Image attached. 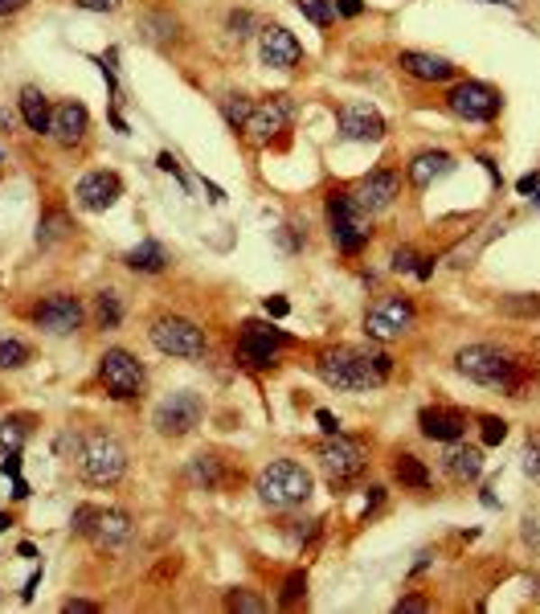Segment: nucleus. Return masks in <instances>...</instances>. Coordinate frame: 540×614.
<instances>
[{"instance_id": "nucleus-1", "label": "nucleus", "mask_w": 540, "mask_h": 614, "mask_svg": "<svg viewBox=\"0 0 540 614\" xmlns=\"http://www.w3.org/2000/svg\"><path fill=\"white\" fill-rule=\"evenodd\" d=\"M319 377L340 393H369L377 385H385V377L393 373V361L385 353H361V348H328L316 361Z\"/></svg>"}, {"instance_id": "nucleus-2", "label": "nucleus", "mask_w": 540, "mask_h": 614, "mask_svg": "<svg viewBox=\"0 0 540 614\" xmlns=\"http://www.w3.org/2000/svg\"><path fill=\"white\" fill-rule=\"evenodd\" d=\"M454 365H459L462 377H471L475 385H488V389H504L516 398V389H520V361H512V356L504 353V348L496 344H467L459 348V356H454Z\"/></svg>"}, {"instance_id": "nucleus-3", "label": "nucleus", "mask_w": 540, "mask_h": 614, "mask_svg": "<svg viewBox=\"0 0 540 614\" xmlns=\"http://www.w3.org/2000/svg\"><path fill=\"white\" fill-rule=\"evenodd\" d=\"M254 491L262 504L270 508H295L311 496V475L307 467L291 463V459H275V463H266L254 480Z\"/></svg>"}, {"instance_id": "nucleus-4", "label": "nucleus", "mask_w": 540, "mask_h": 614, "mask_svg": "<svg viewBox=\"0 0 540 614\" xmlns=\"http://www.w3.org/2000/svg\"><path fill=\"white\" fill-rule=\"evenodd\" d=\"M78 475L95 488H115L127 475V451L111 435H90L78 451Z\"/></svg>"}, {"instance_id": "nucleus-5", "label": "nucleus", "mask_w": 540, "mask_h": 614, "mask_svg": "<svg viewBox=\"0 0 540 614\" xmlns=\"http://www.w3.org/2000/svg\"><path fill=\"white\" fill-rule=\"evenodd\" d=\"M328 225H332V242H336L340 254H361L372 238L369 214L356 205L352 193H332L328 197Z\"/></svg>"}, {"instance_id": "nucleus-6", "label": "nucleus", "mask_w": 540, "mask_h": 614, "mask_svg": "<svg viewBox=\"0 0 540 614\" xmlns=\"http://www.w3.org/2000/svg\"><path fill=\"white\" fill-rule=\"evenodd\" d=\"M148 336L164 356H180V361H197V356L209 353L205 332L193 320H185V316H156Z\"/></svg>"}, {"instance_id": "nucleus-7", "label": "nucleus", "mask_w": 540, "mask_h": 614, "mask_svg": "<svg viewBox=\"0 0 540 614\" xmlns=\"http://www.w3.org/2000/svg\"><path fill=\"white\" fill-rule=\"evenodd\" d=\"M98 381L106 385V393L119 401H132L143 393V385H148V373H143V365L135 361L127 348H106L103 356H98Z\"/></svg>"}, {"instance_id": "nucleus-8", "label": "nucleus", "mask_w": 540, "mask_h": 614, "mask_svg": "<svg viewBox=\"0 0 540 614\" xmlns=\"http://www.w3.org/2000/svg\"><path fill=\"white\" fill-rule=\"evenodd\" d=\"M364 463H369V451H364L361 438L328 435V443L319 446V467H324V475H328L332 488L356 480V475L364 472Z\"/></svg>"}, {"instance_id": "nucleus-9", "label": "nucleus", "mask_w": 540, "mask_h": 614, "mask_svg": "<svg viewBox=\"0 0 540 614\" xmlns=\"http://www.w3.org/2000/svg\"><path fill=\"white\" fill-rule=\"evenodd\" d=\"M446 107H451V115L467 119V124H488V119L499 115V107H504V98H499L496 87H488V82H459V87L446 90Z\"/></svg>"}, {"instance_id": "nucleus-10", "label": "nucleus", "mask_w": 540, "mask_h": 614, "mask_svg": "<svg viewBox=\"0 0 540 614\" xmlns=\"http://www.w3.org/2000/svg\"><path fill=\"white\" fill-rule=\"evenodd\" d=\"M414 320H417V312H414V303H409L406 295H385V299L364 316V332H369L372 340L389 344V340L406 336V332L414 328Z\"/></svg>"}, {"instance_id": "nucleus-11", "label": "nucleus", "mask_w": 540, "mask_h": 614, "mask_svg": "<svg viewBox=\"0 0 540 614\" xmlns=\"http://www.w3.org/2000/svg\"><path fill=\"white\" fill-rule=\"evenodd\" d=\"M287 344H291L287 332L270 328V324H262V320H246L242 324V336H238V356L250 369H270L279 348H287Z\"/></svg>"}, {"instance_id": "nucleus-12", "label": "nucleus", "mask_w": 540, "mask_h": 614, "mask_svg": "<svg viewBox=\"0 0 540 614\" xmlns=\"http://www.w3.org/2000/svg\"><path fill=\"white\" fill-rule=\"evenodd\" d=\"M201 414H205V401L197 393H172L156 406L151 422L164 438H185L193 426H201Z\"/></svg>"}, {"instance_id": "nucleus-13", "label": "nucleus", "mask_w": 540, "mask_h": 614, "mask_svg": "<svg viewBox=\"0 0 540 614\" xmlns=\"http://www.w3.org/2000/svg\"><path fill=\"white\" fill-rule=\"evenodd\" d=\"M33 320H37V328L50 332V336H70V332L82 328L87 312H82V303L74 299V295H50V299L37 303Z\"/></svg>"}, {"instance_id": "nucleus-14", "label": "nucleus", "mask_w": 540, "mask_h": 614, "mask_svg": "<svg viewBox=\"0 0 540 614\" xmlns=\"http://www.w3.org/2000/svg\"><path fill=\"white\" fill-rule=\"evenodd\" d=\"M287 124H291V103H287V95H270L266 103H254V115H250V124L242 127V132L250 135V143L266 148L275 135L287 132Z\"/></svg>"}, {"instance_id": "nucleus-15", "label": "nucleus", "mask_w": 540, "mask_h": 614, "mask_svg": "<svg viewBox=\"0 0 540 614\" xmlns=\"http://www.w3.org/2000/svg\"><path fill=\"white\" fill-rule=\"evenodd\" d=\"M258 54H262V66L270 70H295L303 58V45L291 29L283 25H266L262 29V41H258Z\"/></svg>"}, {"instance_id": "nucleus-16", "label": "nucleus", "mask_w": 540, "mask_h": 614, "mask_svg": "<svg viewBox=\"0 0 540 614\" xmlns=\"http://www.w3.org/2000/svg\"><path fill=\"white\" fill-rule=\"evenodd\" d=\"M398 193H401V177H398L393 169H377V172H369V177H364L361 185L352 188L356 205H361L364 214H381V209H389V205L398 201Z\"/></svg>"}, {"instance_id": "nucleus-17", "label": "nucleus", "mask_w": 540, "mask_h": 614, "mask_svg": "<svg viewBox=\"0 0 540 614\" xmlns=\"http://www.w3.org/2000/svg\"><path fill=\"white\" fill-rule=\"evenodd\" d=\"M119 193H124V180H119V172H87V177L78 180V188H74L78 205H82V209H90V214H103V209H111V205L119 201Z\"/></svg>"}, {"instance_id": "nucleus-18", "label": "nucleus", "mask_w": 540, "mask_h": 614, "mask_svg": "<svg viewBox=\"0 0 540 614\" xmlns=\"http://www.w3.org/2000/svg\"><path fill=\"white\" fill-rule=\"evenodd\" d=\"M340 132H344V140L377 143L385 135V119L369 103H348V107H340Z\"/></svg>"}, {"instance_id": "nucleus-19", "label": "nucleus", "mask_w": 540, "mask_h": 614, "mask_svg": "<svg viewBox=\"0 0 540 614\" xmlns=\"http://www.w3.org/2000/svg\"><path fill=\"white\" fill-rule=\"evenodd\" d=\"M87 127H90V115L82 103H62V107H53L50 115V135L53 143H62V148H78L87 140Z\"/></svg>"}, {"instance_id": "nucleus-20", "label": "nucleus", "mask_w": 540, "mask_h": 614, "mask_svg": "<svg viewBox=\"0 0 540 614\" xmlns=\"http://www.w3.org/2000/svg\"><path fill=\"white\" fill-rule=\"evenodd\" d=\"M443 472L459 483H475L479 475H483V446H471V443H462V438L446 443Z\"/></svg>"}, {"instance_id": "nucleus-21", "label": "nucleus", "mask_w": 540, "mask_h": 614, "mask_svg": "<svg viewBox=\"0 0 540 614\" xmlns=\"http://www.w3.org/2000/svg\"><path fill=\"white\" fill-rule=\"evenodd\" d=\"M132 517L127 512H119V508H98V517H95V528H90V536H95L98 549H124L127 541H132Z\"/></svg>"}, {"instance_id": "nucleus-22", "label": "nucleus", "mask_w": 540, "mask_h": 614, "mask_svg": "<svg viewBox=\"0 0 540 614\" xmlns=\"http://www.w3.org/2000/svg\"><path fill=\"white\" fill-rule=\"evenodd\" d=\"M417 426H422V435L430 443H454V438L467 435V418L459 409H422Z\"/></svg>"}, {"instance_id": "nucleus-23", "label": "nucleus", "mask_w": 540, "mask_h": 614, "mask_svg": "<svg viewBox=\"0 0 540 614\" xmlns=\"http://www.w3.org/2000/svg\"><path fill=\"white\" fill-rule=\"evenodd\" d=\"M406 172H409V185H414V188H430L435 180H443L446 172H454V156H451V151H435V148L417 151Z\"/></svg>"}, {"instance_id": "nucleus-24", "label": "nucleus", "mask_w": 540, "mask_h": 614, "mask_svg": "<svg viewBox=\"0 0 540 614\" xmlns=\"http://www.w3.org/2000/svg\"><path fill=\"white\" fill-rule=\"evenodd\" d=\"M398 66L409 74V78H417V82H446L454 74V66L446 62V58L422 54V50H406V54L398 58Z\"/></svg>"}, {"instance_id": "nucleus-25", "label": "nucleus", "mask_w": 540, "mask_h": 614, "mask_svg": "<svg viewBox=\"0 0 540 614\" xmlns=\"http://www.w3.org/2000/svg\"><path fill=\"white\" fill-rule=\"evenodd\" d=\"M124 262H127L132 270H140V275H160V270L169 267V250L160 246L156 238H143L135 250H127Z\"/></svg>"}, {"instance_id": "nucleus-26", "label": "nucleus", "mask_w": 540, "mask_h": 614, "mask_svg": "<svg viewBox=\"0 0 540 614\" xmlns=\"http://www.w3.org/2000/svg\"><path fill=\"white\" fill-rule=\"evenodd\" d=\"M50 103H45V95L37 87H25L21 90V119H25V127L29 132H37V135H50Z\"/></svg>"}, {"instance_id": "nucleus-27", "label": "nucleus", "mask_w": 540, "mask_h": 614, "mask_svg": "<svg viewBox=\"0 0 540 614\" xmlns=\"http://www.w3.org/2000/svg\"><path fill=\"white\" fill-rule=\"evenodd\" d=\"M140 33L148 37L151 45H172V41L180 37V21L172 17V13L156 9V13H148V17L140 21Z\"/></svg>"}, {"instance_id": "nucleus-28", "label": "nucleus", "mask_w": 540, "mask_h": 614, "mask_svg": "<svg viewBox=\"0 0 540 614\" xmlns=\"http://www.w3.org/2000/svg\"><path fill=\"white\" fill-rule=\"evenodd\" d=\"M95 320H98V328H119V324H124V299H119V291H98Z\"/></svg>"}, {"instance_id": "nucleus-29", "label": "nucleus", "mask_w": 540, "mask_h": 614, "mask_svg": "<svg viewBox=\"0 0 540 614\" xmlns=\"http://www.w3.org/2000/svg\"><path fill=\"white\" fill-rule=\"evenodd\" d=\"M393 475L401 480V488H426V483H430V472H426L422 459H414V454H398V459H393Z\"/></svg>"}, {"instance_id": "nucleus-30", "label": "nucleus", "mask_w": 540, "mask_h": 614, "mask_svg": "<svg viewBox=\"0 0 540 614\" xmlns=\"http://www.w3.org/2000/svg\"><path fill=\"white\" fill-rule=\"evenodd\" d=\"M222 115H225V124H230L233 132H242V127L250 124V115H254V98H246V95H225V98H222Z\"/></svg>"}, {"instance_id": "nucleus-31", "label": "nucleus", "mask_w": 540, "mask_h": 614, "mask_svg": "<svg viewBox=\"0 0 540 614\" xmlns=\"http://www.w3.org/2000/svg\"><path fill=\"white\" fill-rule=\"evenodd\" d=\"M188 475H193V483H201L205 491H213L217 483H222V463H217L213 454H197L193 467H188Z\"/></svg>"}, {"instance_id": "nucleus-32", "label": "nucleus", "mask_w": 540, "mask_h": 614, "mask_svg": "<svg viewBox=\"0 0 540 614\" xmlns=\"http://www.w3.org/2000/svg\"><path fill=\"white\" fill-rule=\"evenodd\" d=\"M29 344L25 340H17V336H0V369H21V365H29Z\"/></svg>"}, {"instance_id": "nucleus-33", "label": "nucleus", "mask_w": 540, "mask_h": 614, "mask_svg": "<svg viewBox=\"0 0 540 614\" xmlns=\"http://www.w3.org/2000/svg\"><path fill=\"white\" fill-rule=\"evenodd\" d=\"M295 5H299V13L316 29H328L332 21H336V5H332V0H295Z\"/></svg>"}, {"instance_id": "nucleus-34", "label": "nucleus", "mask_w": 540, "mask_h": 614, "mask_svg": "<svg viewBox=\"0 0 540 614\" xmlns=\"http://www.w3.org/2000/svg\"><path fill=\"white\" fill-rule=\"evenodd\" d=\"M29 430H33V418H5L0 422V446L17 451V446L29 438Z\"/></svg>"}, {"instance_id": "nucleus-35", "label": "nucleus", "mask_w": 540, "mask_h": 614, "mask_svg": "<svg viewBox=\"0 0 540 614\" xmlns=\"http://www.w3.org/2000/svg\"><path fill=\"white\" fill-rule=\"evenodd\" d=\"M504 316H540V295H504L499 299Z\"/></svg>"}, {"instance_id": "nucleus-36", "label": "nucleus", "mask_w": 540, "mask_h": 614, "mask_svg": "<svg viewBox=\"0 0 540 614\" xmlns=\"http://www.w3.org/2000/svg\"><path fill=\"white\" fill-rule=\"evenodd\" d=\"M225 606H230V610H242V614H262L266 610V602L254 598L250 590H230V594H225Z\"/></svg>"}, {"instance_id": "nucleus-37", "label": "nucleus", "mask_w": 540, "mask_h": 614, "mask_svg": "<svg viewBox=\"0 0 540 614\" xmlns=\"http://www.w3.org/2000/svg\"><path fill=\"white\" fill-rule=\"evenodd\" d=\"M303 594H307V573H303V570H295L291 578L283 582V594H279V606H295Z\"/></svg>"}, {"instance_id": "nucleus-38", "label": "nucleus", "mask_w": 540, "mask_h": 614, "mask_svg": "<svg viewBox=\"0 0 540 614\" xmlns=\"http://www.w3.org/2000/svg\"><path fill=\"white\" fill-rule=\"evenodd\" d=\"M417 262H422V259H417L414 246H398V250H393V259H389V267L398 270V275H409V270H417Z\"/></svg>"}, {"instance_id": "nucleus-39", "label": "nucleus", "mask_w": 540, "mask_h": 614, "mask_svg": "<svg viewBox=\"0 0 540 614\" xmlns=\"http://www.w3.org/2000/svg\"><path fill=\"white\" fill-rule=\"evenodd\" d=\"M479 426H483V443H488V446H499L508 438V422L504 418H491V414H488Z\"/></svg>"}, {"instance_id": "nucleus-40", "label": "nucleus", "mask_w": 540, "mask_h": 614, "mask_svg": "<svg viewBox=\"0 0 540 614\" xmlns=\"http://www.w3.org/2000/svg\"><path fill=\"white\" fill-rule=\"evenodd\" d=\"M225 25H230V33L238 37V41H246V37L254 33V13H246V9H242V13H230V21H225Z\"/></svg>"}, {"instance_id": "nucleus-41", "label": "nucleus", "mask_w": 540, "mask_h": 614, "mask_svg": "<svg viewBox=\"0 0 540 614\" xmlns=\"http://www.w3.org/2000/svg\"><path fill=\"white\" fill-rule=\"evenodd\" d=\"M95 517H98V508H90V504H82V508H74V533H82V536H90V528H95Z\"/></svg>"}, {"instance_id": "nucleus-42", "label": "nucleus", "mask_w": 540, "mask_h": 614, "mask_svg": "<svg viewBox=\"0 0 540 614\" xmlns=\"http://www.w3.org/2000/svg\"><path fill=\"white\" fill-rule=\"evenodd\" d=\"M524 472H528L532 480H540V438H532V443L524 446Z\"/></svg>"}, {"instance_id": "nucleus-43", "label": "nucleus", "mask_w": 540, "mask_h": 614, "mask_svg": "<svg viewBox=\"0 0 540 614\" xmlns=\"http://www.w3.org/2000/svg\"><path fill=\"white\" fill-rule=\"evenodd\" d=\"M78 9H87V13H115L124 0H74Z\"/></svg>"}, {"instance_id": "nucleus-44", "label": "nucleus", "mask_w": 540, "mask_h": 614, "mask_svg": "<svg viewBox=\"0 0 540 614\" xmlns=\"http://www.w3.org/2000/svg\"><path fill=\"white\" fill-rule=\"evenodd\" d=\"M41 230H45V234H37V238H41V242L58 238V234H66V217H62V214H50V222H45Z\"/></svg>"}, {"instance_id": "nucleus-45", "label": "nucleus", "mask_w": 540, "mask_h": 614, "mask_svg": "<svg viewBox=\"0 0 540 614\" xmlns=\"http://www.w3.org/2000/svg\"><path fill=\"white\" fill-rule=\"evenodd\" d=\"M332 5H336L340 17H361V13H364L361 0H332Z\"/></svg>"}, {"instance_id": "nucleus-46", "label": "nucleus", "mask_w": 540, "mask_h": 614, "mask_svg": "<svg viewBox=\"0 0 540 614\" xmlns=\"http://www.w3.org/2000/svg\"><path fill=\"white\" fill-rule=\"evenodd\" d=\"M316 422H319V430H324V435H340V422L332 418L328 409H316Z\"/></svg>"}, {"instance_id": "nucleus-47", "label": "nucleus", "mask_w": 540, "mask_h": 614, "mask_svg": "<svg viewBox=\"0 0 540 614\" xmlns=\"http://www.w3.org/2000/svg\"><path fill=\"white\" fill-rule=\"evenodd\" d=\"M62 610H66V614H95L98 606H95V602H82V598H70V602H66Z\"/></svg>"}, {"instance_id": "nucleus-48", "label": "nucleus", "mask_w": 540, "mask_h": 614, "mask_svg": "<svg viewBox=\"0 0 540 614\" xmlns=\"http://www.w3.org/2000/svg\"><path fill=\"white\" fill-rule=\"evenodd\" d=\"M516 188H520V197H532V193L540 188V177H536V172H528V177L516 180Z\"/></svg>"}, {"instance_id": "nucleus-49", "label": "nucleus", "mask_w": 540, "mask_h": 614, "mask_svg": "<svg viewBox=\"0 0 540 614\" xmlns=\"http://www.w3.org/2000/svg\"><path fill=\"white\" fill-rule=\"evenodd\" d=\"M287 312H291V303H287V299H266V316H275V320H283Z\"/></svg>"}, {"instance_id": "nucleus-50", "label": "nucleus", "mask_w": 540, "mask_h": 614, "mask_svg": "<svg viewBox=\"0 0 540 614\" xmlns=\"http://www.w3.org/2000/svg\"><path fill=\"white\" fill-rule=\"evenodd\" d=\"M426 606H430V602H426V598L409 594V598H401V602H398V614H401V610H426Z\"/></svg>"}, {"instance_id": "nucleus-51", "label": "nucleus", "mask_w": 540, "mask_h": 614, "mask_svg": "<svg viewBox=\"0 0 540 614\" xmlns=\"http://www.w3.org/2000/svg\"><path fill=\"white\" fill-rule=\"evenodd\" d=\"M29 0H0V17H13V13H21Z\"/></svg>"}, {"instance_id": "nucleus-52", "label": "nucleus", "mask_w": 540, "mask_h": 614, "mask_svg": "<svg viewBox=\"0 0 540 614\" xmlns=\"http://www.w3.org/2000/svg\"><path fill=\"white\" fill-rule=\"evenodd\" d=\"M0 472H5V475H13V480H17V475H21V459H17V451H13L9 459L0 463Z\"/></svg>"}, {"instance_id": "nucleus-53", "label": "nucleus", "mask_w": 540, "mask_h": 614, "mask_svg": "<svg viewBox=\"0 0 540 614\" xmlns=\"http://www.w3.org/2000/svg\"><path fill=\"white\" fill-rule=\"evenodd\" d=\"M160 169H164V172H172V177H180V164L172 160L169 151H164V156H160Z\"/></svg>"}, {"instance_id": "nucleus-54", "label": "nucleus", "mask_w": 540, "mask_h": 614, "mask_svg": "<svg viewBox=\"0 0 540 614\" xmlns=\"http://www.w3.org/2000/svg\"><path fill=\"white\" fill-rule=\"evenodd\" d=\"M37 586H41V573H33V578L25 582V590H21V598H25V602H29V598H33V590H37Z\"/></svg>"}, {"instance_id": "nucleus-55", "label": "nucleus", "mask_w": 540, "mask_h": 614, "mask_svg": "<svg viewBox=\"0 0 540 614\" xmlns=\"http://www.w3.org/2000/svg\"><path fill=\"white\" fill-rule=\"evenodd\" d=\"M13 496L25 499V496H29V483H25V480H17V483H13Z\"/></svg>"}, {"instance_id": "nucleus-56", "label": "nucleus", "mask_w": 540, "mask_h": 614, "mask_svg": "<svg viewBox=\"0 0 540 614\" xmlns=\"http://www.w3.org/2000/svg\"><path fill=\"white\" fill-rule=\"evenodd\" d=\"M9 525H13V520L5 517V512H0V533H5V528H9Z\"/></svg>"}, {"instance_id": "nucleus-57", "label": "nucleus", "mask_w": 540, "mask_h": 614, "mask_svg": "<svg viewBox=\"0 0 540 614\" xmlns=\"http://www.w3.org/2000/svg\"><path fill=\"white\" fill-rule=\"evenodd\" d=\"M496 5H499V0H496ZM504 5H516V0H504Z\"/></svg>"}, {"instance_id": "nucleus-58", "label": "nucleus", "mask_w": 540, "mask_h": 614, "mask_svg": "<svg viewBox=\"0 0 540 614\" xmlns=\"http://www.w3.org/2000/svg\"><path fill=\"white\" fill-rule=\"evenodd\" d=\"M532 197H536V201H540V188H536V193H532Z\"/></svg>"}]
</instances>
